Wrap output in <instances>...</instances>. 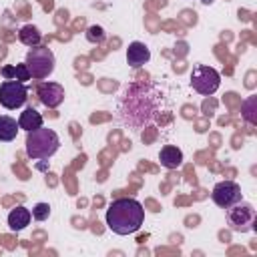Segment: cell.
Segmentation results:
<instances>
[{
    "mask_svg": "<svg viewBox=\"0 0 257 257\" xmlns=\"http://www.w3.org/2000/svg\"><path fill=\"white\" fill-rule=\"evenodd\" d=\"M18 126H20L22 131H26V133L40 128V126H42V114H40L36 108L28 106V108H24V112L20 114V118H18Z\"/></svg>",
    "mask_w": 257,
    "mask_h": 257,
    "instance_id": "7c38bea8",
    "label": "cell"
},
{
    "mask_svg": "<svg viewBox=\"0 0 257 257\" xmlns=\"http://www.w3.org/2000/svg\"><path fill=\"white\" fill-rule=\"evenodd\" d=\"M36 92H38L40 102L48 108H56L64 100V88L58 82H40Z\"/></svg>",
    "mask_w": 257,
    "mask_h": 257,
    "instance_id": "ba28073f",
    "label": "cell"
},
{
    "mask_svg": "<svg viewBox=\"0 0 257 257\" xmlns=\"http://www.w3.org/2000/svg\"><path fill=\"white\" fill-rule=\"evenodd\" d=\"M227 221L229 227L237 233H247L255 227V209L251 203L237 201L235 205L227 207Z\"/></svg>",
    "mask_w": 257,
    "mask_h": 257,
    "instance_id": "277c9868",
    "label": "cell"
},
{
    "mask_svg": "<svg viewBox=\"0 0 257 257\" xmlns=\"http://www.w3.org/2000/svg\"><path fill=\"white\" fill-rule=\"evenodd\" d=\"M215 205L227 209L231 205H235L237 201H241V187L233 181H221L213 187V193H211Z\"/></svg>",
    "mask_w": 257,
    "mask_h": 257,
    "instance_id": "52a82bcc",
    "label": "cell"
},
{
    "mask_svg": "<svg viewBox=\"0 0 257 257\" xmlns=\"http://www.w3.org/2000/svg\"><path fill=\"white\" fill-rule=\"evenodd\" d=\"M18 128H20L18 122H16L12 116H8V114H2V116H0V141H2V143L14 141Z\"/></svg>",
    "mask_w": 257,
    "mask_h": 257,
    "instance_id": "4fadbf2b",
    "label": "cell"
},
{
    "mask_svg": "<svg viewBox=\"0 0 257 257\" xmlns=\"http://www.w3.org/2000/svg\"><path fill=\"white\" fill-rule=\"evenodd\" d=\"M48 215H50V207H48V203H36V205L32 207V217H34L36 221H46Z\"/></svg>",
    "mask_w": 257,
    "mask_h": 257,
    "instance_id": "e0dca14e",
    "label": "cell"
},
{
    "mask_svg": "<svg viewBox=\"0 0 257 257\" xmlns=\"http://www.w3.org/2000/svg\"><path fill=\"white\" fill-rule=\"evenodd\" d=\"M159 161H161V165H163L165 169H177V167H181V163H183V153H181V149H177V147H173V145H167V147L161 149Z\"/></svg>",
    "mask_w": 257,
    "mask_h": 257,
    "instance_id": "30bf717a",
    "label": "cell"
},
{
    "mask_svg": "<svg viewBox=\"0 0 257 257\" xmlns=\"http://www.w3.org/2000/svg\"><path fill=\"white\" fill-rule=\"evenodd\" d=\"M2 74H4V78L6 80H20V82H24V80H28L30 78V72H28V68H26V64H16V66H4L2 68Z\"/></svg>",
    "mask_w": 257,
    "mask_h": 257,
    "instance_id": "9a60e30c",
    "label": "cell"
},
{
    "mask_svg": "<svg viewBox=\"0 0 257 257\" xmlns=\"http://www.w3.org/2000/svg\"><path fill=\"white\" fill-rule=\"evenodd\" d=\"M24 64H26L32 78H46L54 70V54H52L50 48L38 44V46L30 48V52L26 54Z\"/></svg>",
    "mask_w": 257,
    "mask_h": 257,
    "instance_id": "3957f363",
    "label": "cell"
},
{
    "mask_svg": "<svg viewBox=\"0 0 257 257\" xmlns=\"http://www.w3.org/2000/svg\"><path fill=\"white\" fill-rule=\"evenodd\" d=\"M28 94V90H26V86H24V82H20V80H4L2 84H0V104L4 106V108H18V106H22L24 102H26V96Z\"/></svg>",
    "mask_w": 257,
    "mask_h": 257,
    "instance_id": "8992f818",
    "label": "cell"
},
{
    "mask_svg": "<svg viewBox=\"0 0 257 257\" xmlns=\"http://www.w3.org/2000/svg\"><path fill=\"white\" fill-rule=\"evenodd\" d=\"M86 40L88 42H92V44H100L102 40H104V30L100 28V26H90L88 30H86Z\"/></svg>",
    "mask_w": 257,
    "mask_h": 257,
    "instance_id": "2e32d148",
    "label": "cell"
},
{
    "mask_svg": "<svg viewBox=\"0 0 257 257\" xmlns=\"http://www.w3.org/2000/svg\"><path fill=\"white\" fill-rule=\"evenodd\" d=\"M60 147V139L52 128H36L26 135V155L30 159H48Z\"/></svg>",
    "mask_w": 257,
    "mask_h": 257,
    "instance_id": "7a4b0ae2",
    "label": "cell"
},
{
    "mask_svg": "<svg viewBox=\"0 0 257 257\" xmlns=\"http://www.w3.org/2000/svg\"><path fill=\"white\" fill-rule=\"evenodd\" d=\"M143 221H145V209L133 197L114 199L106 209V227L116 235L137 233Z\"/></svg>",
    "mask_w": 257,
    "mask_h": 257,
    "instance_id": "6da1fadb",
    "label": "cell"
},
{
    "mask_svg": "<svg viewBox=\"0 0 257 257\" xmlns=\"http://www.w3.org/2000/svg\"><path fill=\"white\" fill-rule=\"evenodd\" d=\"M149 58H151V50H149L147 44H143L139 40L128 44V48H126V62H128V66L139 68V66L147 64Z\"/></svg>",
    "mask_w": 257,
    "mask_h": 257,
    "instance_id": "9c48e42d",
    "label": "cell"
},
{
    "mask_svg": "<svg viewBox=\"0 0 257 257\" xmlns=\"http://www.w3.org/2000/svg\"><path fill=\"white\" fill-rule=\"evenodd\" d=\"M221 84V76L219 72L213 68V66H205V64H199L193 68L191 72V86L203 94V96H209L213 94Z\"/></svg>",
    "mask_w": 257,
    "mask_h": 257,
    "instance_id": "5b68a950",
    "label": "cell"
},
{
    "mask_svg": "<svg viewBox=\"0 0 257 257\" xmlns=\"http://www.w3.org/2000/svg\"><path fill=\"white\" fill-rule=\"evenodd\" d=\"M30 219H32V213H30V209H26V207H16V209H12L10 213H8V227L12 229V231H22L28 223H30Z\"/></svg>",
    "mask_w": 257,
    "mask_h": 257,
    "instance_id": "8fae6325",
    "label": "cell"
},
{
    "mask_svg": "<svg viewBox=\"0 0 257 257\" xmlns=\"http://www.w3.org/2000/svg\"><path fill=\"white\" fill-rule=\"evenodd\" d=\"M18 38H20V42H22V44H26V46L34 48V46H38V44H40V40H42V34L38 32V28H36V26H32V24H26V26H22V28H20V32H18Z\"/></svg>",
    "mask_w": 257,
    "mask_h": 257,
    "instance_id": "5bb4252c",
    "label": "cell"
}]
</instances>
